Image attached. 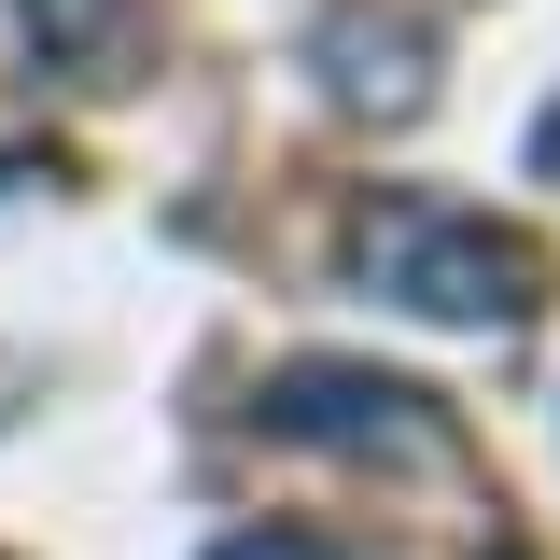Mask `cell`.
<instances>
[{"label":"cell","instance_id":"6da1fadb","mask_svg":"<svg viewBox=\"0 0 560 560\" xmlns=\"http://www.w3.org/2000/svg\"><path fill=\"white\" fill-rule=\"evenodd\" d=\"M350 280L393 294L407 323H448V337H518L547 308V253L518 224H490L463 197H420V183L350 210Z\"/></svg>","mask_w":560,"mask_h":560},{"label":"cell","instance_id":"3957f363","mask_svg":"<svg viewBox=\"0 0 560 560\" xmlns=\"http://www.w3.org/2000/svg\"><path fill=\"white\" fill-rule=\"evenodd\" d=\"M0 28H28V57L70 84H140L154 70V0H0Z\"/></svg>","mask_w":560,"mask_h":560},{"label":"cell","instance_id":"8992f818","mask_svg":"<svg viewBox=\"0 0 560 560\" xmlns=\"http://www.w3.org/2000/svg\"><path fill=\"white\" fill-rule=\"evenodd\" d=\"M490 560H533V547H490Z\"/></svg>","mask_w":560,"mask_h":560},{"label":"cell","instance_id":"5b68a950","mask_svg":"<svg viewBox=\"0 0 560 560\" xmlns=\"http://www.w3.org/2000/svg\"><path fill=\"white\" fill-rule=\"evenodd\" d=\"M210 560H378V547H337V533H308V518H267V533H224Z\"/></svg>","mask_w":560,"mask_h":560},{"label":"cell","instance_id":"277c9868","mask_svg":"<svg viewBox=\"0 0 560 560\" xmlns=\"http://www.w3.org/2000/svg\"><path fill=\"white\" fill-rule=\"evenodd\" d=\"M323 84H337V113L407 127L420 98H434V43H420L407 14H337V28H323Z\"/></svg>","mask_w":560,"mask_h":560},{"label":"cell","instance_id":"7a4b0ae2","mask_svg":"<svg viewBox=\"0 0 560 560\" xmlns=\"http://www.w3.org/2000/svg\"><path fill=\"white\" fill-rule=\"evenodd\" d=\"M253 420L267 434H294V448H337V463H393V477H434L463 434H448V407L420 393V378H378V364H280L267 393H253Z\"/></svg>","mask_w":560,"mask_h":560}]
</instances>
